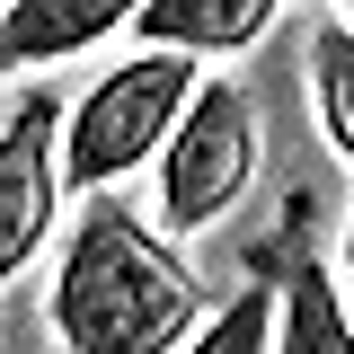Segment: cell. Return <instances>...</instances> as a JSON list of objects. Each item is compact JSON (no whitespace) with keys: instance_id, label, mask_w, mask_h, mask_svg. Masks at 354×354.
<instances>
[{"instance_id":"cell-6","label":"cell","mask_w":354,"mask_h":354,"mask_svg":"<svg viewBox=\"0 0 354 354\" xmlns=\"http://www.w3.org/2000/svg\"><path fill=\"white\" fill-rule=\"evenodd\" d=\"M283 9L274 0H142L133 9V36L142 53H248Z\"/></svg>"},{"instance_id":"cell-9","label":"cell","mask_w":354,"mask_h":354,"mask_svg":"<svg viewBox=\"0 0 354 354\" xmlns=\"http://www.w3.org/2000/svg\"><path fill=\"white\" fill-rule=\"evenodd\" d=\"M186 354H274V283H248L230 310H213V328Z\"/></svg>"},{"instance_id":"cell-7","label":"cell","mask_w":354,"mask_h":354,"mask_svg":"<svg viewBox=\"0 0 354 354\" xmlns=\"http://www.w3.org/2000/svg\"><path fill=\"white\" fill-rule=\"evenodd\" d=\"M115 27H133L124 0H18L0 18V53H9V71H44V62L115 36Z\"/></svg>"},{"instance_id":"cell-11","label":"cell","mask_w":354,"mask_h":354,"mask_svg":"<svg viewBox=\"0 0 354 354\" xmlns=\"http://www.w3.org/2000/svg\"><path fill=\"white\" fill-rule=\"evenodd\" d=\"M346 27H354V0H346Z\"/></svg>"},{"instance_id":"cell-2","label":"cell","mask_w":354,"mask_h":354,"mask_svg":"<svg viewBox=\"0 0 354 354\" xmlns=\"http://www.w3.org/2000/svg\"><path fill=\"white\" fill-rule=\"evenodd\" d=\"M195 88H204V71L186 53H133L97 88H80L71 97V124H62V169H71V186L80 195H115L124 169L169 160Z\"/></svg>"},{"instance_id":"cell-3","label":"cell","mask_w":354,"mask_h":354,"mask_svg":"<svg viewBox=\"0 0 354 354\" xmlns=\"http://www.w3.org/2000/svg\"><path fill=\"white\" fill-rule=\"evenodd\" d=\"M257 177V106L239 80H204L186 124H177L169 160H160V230L169 239H195L213 230Z\"/></svg>"},{"instance_id":"cell-10","label":"cell","mask_w":354,"mask_h":354,"mask_svg":"<svg viewBox=\"0 0 354 354\" xmlns=\"http://www.w3.org/2000/svg\"><path fill=\"white\" fill-rule=\"evenodd\" d=\"M346 310H354V213H346Z\"/></svg>"},{"instance_id":"cell-1","label":"cell","mask_w":354,"mask_h":354,"mask_svg":"<svg viewBox=\"0 0 354 354\" xmlns=\"http://www.w3.org/2000/svg\"><path fill=\"white\" fill-rule=\"evenodd\" d=\"M44 319L62 354H186L213 328V301L169 230H151L124 195H88L62 239Z\"/></svg>"},{"instance_id":"cell-5","label":"cell","mask_w":354,"mask_h":354,"mask_svg":"<svg viewBox=\"0 0 354 354\" xmlns=\"http://www.w3.org/2000/svg\"><path fill=\"white\" fill-rule=\"evenodd\" d=\"M266 274H274V354H354V310L301 230H283L266 248Z\"/></svg>"},{"instance_id":"cell-4","label":"cell","mask_w":354,"mask_h":354,"mask_svg":"<svg viewBox=\"0 0 354 354\" xmlns=\"http://www.w3.org/2000/svg\"><path fill=\"white\" fill-rule=\"evenodd\" d=\"M62 124H71V106L53 88H27L9 106V133H0V274H27V257L53 239V204L71 186Z\"/></svg>"},{"instance_id":"cell-8","label":"cell","mask_w":354,"mask_h":354,"mask_svg":"<svg viewBox=\"0 0 354 354\" xmlns=\"http://www.w3.org/2000/svg\"><path fill=\"white\" fill-rule=\"evenodd\" d=\"M310 97H319V124L337 142V160H354V27H319L310 36Z\"/></svg>"}]
</instances>
